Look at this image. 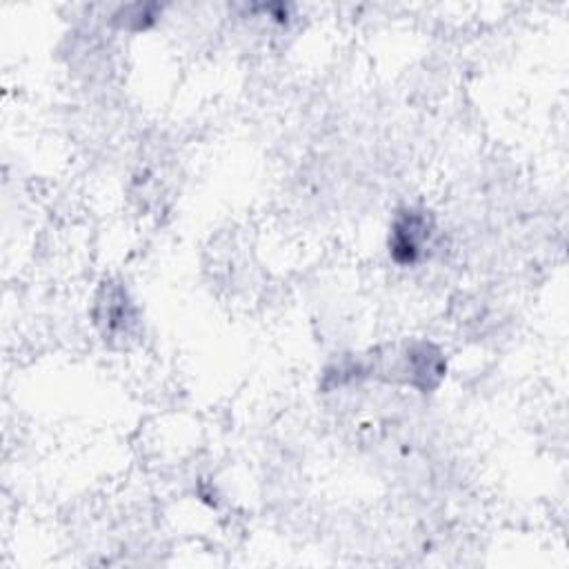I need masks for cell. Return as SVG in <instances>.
<instances>
[{"label":"cell","instance_id":"cell-2","mask_svg":"<svg viewBox=\"0 0 569 569\" xmlns=\"http://www.w3.org/2000/svg\"><path fill=\"white\" fill-rule=\"evenodd\" d=\"M445 356L436 345L427 340H413L396 351V360L389 369V380L393 376V380L411 389L431 391L445 378Z\"/></svg>","mask_w":569,"mask_h":569},{"label":"cell","instance_id":"cell-3","mask_svg":"<svg viewBox=\"0 0 569 569\" xmlns=\"http://www.w3.org/2000/svg\"><path fill=\"white\" fill-rule=\"evenodd\" d=\"M93 320L109 340H127L138 327V313L120 284H104L96 298Z\"/></svg>","mask_w":569,"mask_h":569},{"label":"cell","instance_id":"cell-1","mask_svg":"<svg viewBox=\"0 0 569 569\" xmlns=\"http://www.w3.org/2000/svg\"><path fill=\"white\" fill-rule=\"evenodd\" d=\"M436 238V220L433 213L425 207H405L400 209L387 236V251L389 258L398 267H416L427 260L429 251L433 249Z\"/></svg>","mask_w":569,"mask_h":569}]
</instances>
